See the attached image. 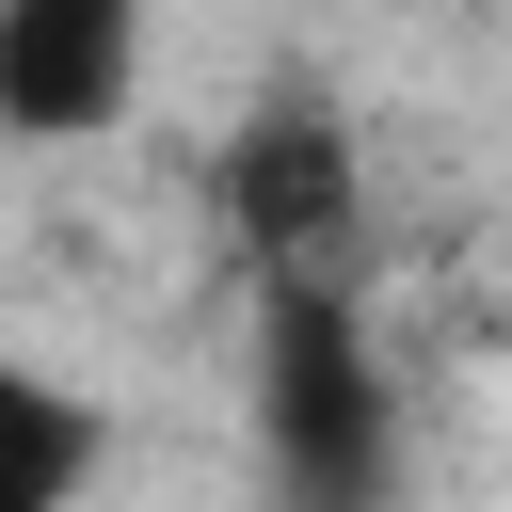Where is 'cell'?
Wrapping results in <instances>:
<instances>
[{
  "instance_id": "obj_4",
  "label": "cell",
  "mask_w": 512,
  "mask_h": 512,
  "mask_svg": "<svg viewBox=\"0 0 512 512\" xmlns=\"http://www.w3.org/2000/svg\"><path fill=\"white\" fill-rule=\"evenodd\" d=\"M0 432H16V512H80L96 464H112V416L64 368H0Z\"/></svg>"
},
{
  "instance_id": "obj_1",
  "label": "cell",
  "mask_w": 512,
  "mask_h": 512,
  "mask_svg": "<svg viewBox=\"0 0 512 512\" xmlns=\"http://www.w3.org/2000/svg\"><path fill=\"white\" fill-rule=\"evenodd\" d=\"M240 432L272 512H400L416 416L368 288H240Z\"/></svg>"
},
{
  "instance_id": "obj_3",
  "label": "cell",
  "mask_w": 512,
  "mask_h": 512,
  "mask_svg": "<svg viewBox=\"0 0 512 512\" xmlns=\"http://www.w3.org/2000/svg\"><path fill=\"white\" fill-rule=\"evenodd\" d=\"M144 96V0H0V144L64 160Z\"/></svg>"
},
{
  "instance_id": "obj_2",
  "label": "cell",
  "mask_w": 512,
  "mask_h": 512,
  "mask_svg": "<svg viewBox=\"0 0 512 512\" xmlns=\"http://www.w3.org/2000/svg\"><path fill=\"white\" fill-rule=\"evenodd\" d=\"M208 240L240 256V288H368V128L336 80L272 64L208 128Z\"/></svg>"
}]
</instances>
